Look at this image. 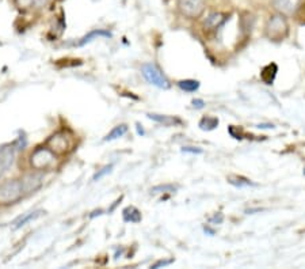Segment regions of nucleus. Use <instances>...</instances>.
I'll use <instances>...</instances> for the list:
<instances>
[{
    "instance_id": "nucleus-1",
    "label": "nucleus",
    "mask_w": 305,
    "mask_h": 269,
    "mask_svg": "<svg viewBox=\"0 0 305 269\" xmlns=\"http://www.w3.org/2000/svg\"><path fill=\"white\" fill-rule=\"evenodd\" d=\"M23 196L22 181L18 180H8L0 184V204L10 205L17 203Z\"/></svg>"
},
{
    "instance_id": "nucleus-2",
    "label": "nucleus",
    "mask_w": 305,
    "mask_h": 269,
    "mask_svg": "<svg viewBox=\"0 0 305 269\" xmlns=\"http://www.w3.org/2000/svg\"><path fill=\"white\" fill-rule=\"evenodd\" d=\"M288 29L289 26L285 15L276 14V15L270 17V19L266 24V35L273 41H280V40L286 37Z\"/></svg>"
},
{
    "instance_id": "nucleus-3",
    "label": "nucleus",
    "mask_w": 305,
    "mask_h": 269,
    "mask_svg": "<svg viewBox=\"0 0 305 269\" xmlns=\"http://www.w3.org/2000/svg\"><path fill=\"white\" fill-rule=\"evenodd\" d=\"M141 72H142V76L145 78V81L148 83H151L152 86L163 88V90H168L171 87L170 81L165 78L164 74L159 70L155 64H144Z\"/></svg>"
},
{
    "instance_id": "nucleus-4",
    "label": "nucleus",
    "mask_w": 305,
    "mask_h": 269,
    "mask_svg": "<svg viewBox=\"0 0 305 269\" xmlns=\"http://www.w3.org/2000/svg\"><path fill=\"white\" fill-rule=\"evenodd\" d=\"M176 7L183 17L188 19H197L205 11V0H178Z\"/></svg>"
},
{
    "instance_id": "nucleus-5",
    "label": "nucleus",
    "mask_w": 305,
    "mask_h": 269,
    "mask_svg": "<svg viewBox=\"0 0 305 269\" xmlns=\"http://www.w3.org/2000/svg\"><path fill=\"white\" fill-rule=\"evenodd\" d=\"M30 163L35 170H45L54 163V152L45 147L37 148L30 158Z\"/></svg>"
},
{
    "instance_id": "nucleus-6",
    "label": "nucleus",
    "mask_w": 305,
    "mask_h": 269,
    "mask_svg": "<svg viewBox=\"0 0 305 269\" xmlns=\"http://www.w3.org/2000/svg\"><path fill=\"white\" fill-rule=\"evenodd\" d=\"M70 146H72L70 137L65 132H59V134H53L52 137L47 140L49 150H52L56 154H65L67 151H70Z\"/></svg>"
},
{
    "instance_id": "nucleus-7",
    "label": "nucleus",
    "mask_w": 305,
    "mask_h": 269,
    "mask_svg": "<svg viewBox=\"0 0 305 269\" xmlns=\"http://www.w3.org/2000/svg\"><path fill=\"white\" fill-rule=\"evenodd\" d=\"M15 152H17V148L14 144H6V146L0 147V178L6 174L14 163Z\"/></svg>"
},
{
    "instance_id": "nucleus-8",
    "label": "nucleus",
    "mask_w": 305,
    "mask_h": 269,
    "mask_svg": "<svg viewBox=\"0 0 305 269\" xmlns=\"http://www.w3.org/2000/svg\"><path fill=\"white\" fill-rule=\"evenodd\" d=\"M301 0H273V6L282 15H292L299 8Z\"/></svg>"
},
{
    "instance_id": "nucleus-9",
    "label": "nucleus",
    "mask_w": 305,
    "mask_h": 269,
    "mask_svg": "<svg viewBox=\"0 0 305 269\" xmlns=\"http://www.w3.org/2000/svg\"><path fill=\"white\" fill-rule=\"evenodd\" d=\"M22 181V188H23V193H30L34 192L42 185V176L41 174H29L26 176Z\"/></svg>"
},
{
    "instance_id": "nucleus-10",
    "label": "nucleus",
    "mask_w": 305,
    "mask_h": 269,
    "mask_svg": "<svg viewBox=\"0 0 305 269\" xmlns=\"http://www.w3.org/2000/svg\"><path fill=\"white\" fill-rule=\"evenodd\" d=\"M225 15L221 12H211L204 21V26L208 29H217L225 22Z\"/></svg>"
},
{
    "instance_id": "nucleus-11",
    "label": "nucleus",
    "mask_w": 305,
    "mask_h": 269,
    "mask_svg": "<svg viewBox=\"0 0 305 269\" xmlns=\"http://www.w3.org/2000/svg\"><path fill=\"white\" fill-rule=\"evenodd\" d=\"M277 71H278V67L276 64H269L264 67L262 72H260V79L263 81L266 84H273L274 79H276Z\"/></svg>"
},
{
    "instance_id": "nucleus-12",
    "label": "nucleus",
    "mask_w": 305,
    "mask_h": 269,
    "mask_svg": "<svg viewBox=\"0 0 305 269\" xmlns=\"http://www.w3.org/2000/svg\"><path fill=\"white\" fill-rule=\"evenodd\" d=\"M98 37H106V38H110L112 37V33L110 31H107V30H94V31H91V33H88L87 35H84L82 40L79 41V47H83V45H86L88 42L94 41L95 38H98Z\"/></svg>"
},
{
    "instance_id": "nucleus-13",
    "label": "nucleus",
    "mask_w": 305,
    "mask_h": 269,
    "mask_svg": "<svg viewBox=\"0 0 305 269\" xmlns=\"http://www.w3.org/2000/svg\"><path fill=\"white\" fill-rule=\"evenodd\" d=\"M123 220L128 223H139L141 220V214L140 211L137 210L136 207H126L122 211Z\"/></svg>"
},
{
    "instance_id": "nucleus-14",
    "label": "nucleus",
    "mask_w": 305,
    "mask_h": 269,
    "mask_svg": "<svg viewBox=\"0 0 305 269\" xmlns=\"http://www.w3.org/2000/svg\"><path fill=\"white\" fill-rule=\"evenodd\" d=\"M148 118H151L153 121H156L159 124H163L164 127H171V125H175V124L181 123V120H178L175 117H171V116H162V114H148Z\"/></svg>"
},
{
    "instance_id": "nucleus-15",
    "label": "nucleus",
    "mask_w": 305,
    "mask_h": 269,
    "mask_svg": "<svg viewBox=\"0 0 305 269\" xmlns=\"http://www.w3.org/2000/svg\"><path fill=\"white\" fill-rule=\"evenodd\" d=\"M41 211H37V212H30V214H24L23 216H21L18 220H15V223H14V228L15 230H18V228H21V227H23L24 224H27L29 222H31V220H35L37 217H40L41 216Z\"/></svg>"
},
{
    "instance_id": "nucleus-16",
    "label": "nucleus",
    "mask_w": 305,
    "mask_h": 269,
    "mask_svg": "<svg viewBox=\"0 0 305 269\" xmlns=\"http://www.w3.org/2000/svg\"><path fill=\"white\" fill-rule=\"evenodd\" d=\"M178 86L181 90L186 91V93H194L200 88V82L198 81H193V79H186V81H181L178 82Z\"/></svg>"
},
{
    "instance_id": "nucleus-17",
    "label": "nucleus",
    "mask_w": 305,
    "mask_h": 269,
    "mask_svg": "<svg viewBox=\"0 0 305 269\" xmlns=\"http://www.w3.org/2000/svg\"><path fill=\"white\" fill-rule=\"evenodd\" d=\"M128 132V127L126 125H117L116 128L113 129L110 134H106L105 141H112V140H117L119 137H122L123 134Z\"/></svg>"
},
{
    "instance_id": "nucleus-18",
    "label": "nucleus",
    "mask_w": 305,
    "mask_h": 269,
    "mask_svg": "<svg viewBox=\"0 0 305 269\" xmlns=\"http://www.w3.org/2000/svg\"><path fill=\"white\" fill-rule=\"evenodd\" d=\"M217 125H218V118L216 117H209V116H206V117H204L200 121V128L202 129V131H211V129L216 128Z\"/></svg>"
},
{
    "instance_id": "nucleus-19",
    "label": "nucleus",
    "mask_w": 305,
    "mask_h": 269,
    "mask_svg": "<svg viewBox=\"0 0 305 269\" xmlns=\"http://www.w3.org/2000/svg\"><path fill=\"white\" fill-rule=\"evenodd\" d=\"M176 188L172 185H159L152 189L153 193H171V192H175Z\"/></svg>"
},
{
    "instance_id": "nucleus-20",
    "label": "nucleus",
    "mask_w": 305,
    "mask_h": 269,
    "mask_svg": "<svg viewBox=\"0 0 305 269\" xmlns=\"http://www.w3.org/2000/svg\"><path fill=\"white\" fill-rule=\"evenodd\" d=\"M229 184H232V185H235V187H248V185H251V182L248 181V180H244V178H240V177H231L228 180Z\"/></svg>"
},
{
    "instance_id": "nucleus-21",
    "label": "nucleus",
    "mask_w": 305,
    "mask_h": 269,
    "mask_svg": "<svg viewBox=\"0 0 305 269\" xmlns=\"http://www.w3.org/2000/svg\"><path fill=\"white\" fill-rule=\"evenodd\" d=\"M112 170H113V164H109V166H105L103 169L99 170V171H98V173L95 174L94 178H93V180H94V181H99L100 178H103V177H105L106 174H109V173H112Z\"/></svg>"
},
{
    "instance_id": "nucleus-22",
    "label": "nucleus",
    "mask_w": 305,
    "mask_h": 269,
    "mask_svg": "<svg viewBox=\"0 0 305 269\" xmlns=\"http://www.w3.org/2000/svg\"><path fill=\"white\" fill-rule=\"evenodd\" d=\"M49 0H30V4L34 6L35 8H41V7L47 6Z\"/></svg>"
},
{
    "instance_id": "nucleus-23",
    "label": "nucleus",
    "mask_w": 305,
    "mask_h": 269,
    "mask_svg": "<svg viewBox=\"0 0 305 269\" xmlns=\"http://www.w3.org/2000/svg\"><path fill=\"white\" fill-rule=\"evenodd\" d=\"M183 152H188V154H202L201 148H195V147H183Z\"/></svg>"
},
{
    "instance_id": "nucleus-24",
    "label": "nucleus",
    "mask_w": 305,
    "mask_h": 269,
    "mask_svg": "<svg viewBox=\"0 0 305 269\" xmlns=\"http://www.w3.org/2000/svg\"><path fill=\"white\" fill-rule=\"evenodd\" d=\"M172 261H174V260H164V261H163V260H162V261H158V263L156 264H153L152 265V268H160V267H167V265H170L171 263H172Z\"/></svg>"
},
{
    "instance_id": "nucleus-25",
    "label": "nucleus",
    "mask_w": 305,
    "mask_h": 269,
    "mask_svg": "<svg viewBox=\"0 0 305 269\" xmlns=\"http://www.w3.org/2000/svg\"><path fill=\"white\" fill-rule=\"evenodd\" d=\"M204 105H205V102L202 100H194L193 101V106L194 108H197V109H202L204 108Z\"/></svg>"
},
{
    "instance_id": "nucleus-26",
    "label": "nucleus",
    "mask_w": 305,
    "mask_h": 269,
    "mask_svg": "<svg viewBox=\"0 0 305 269\" xmlns=\"http://www.w3.org/2000/svg\"><path fill=\"white\" fill-rule=\"evenodd\" d=\"M223 215H221V214H218V217H217V215H214V216L211 217V223H217V224H220V223L223 222Z\"/></svg>"
},
{
    "instance_id": "nucleus-27",
    "label": "nucleus",
    "mask_w": 305,
    "mask_h": 269,
    "mask_svg": "<svg viewBox=\"0 0 305 269\" xmlns=\"http://www.w3.org/2000/svg\"><path fill=\"white\" fill-rule=\"evenodd\" d=\"M258 128H273V125H258Z\"/></svg>"
}]
</instances>
